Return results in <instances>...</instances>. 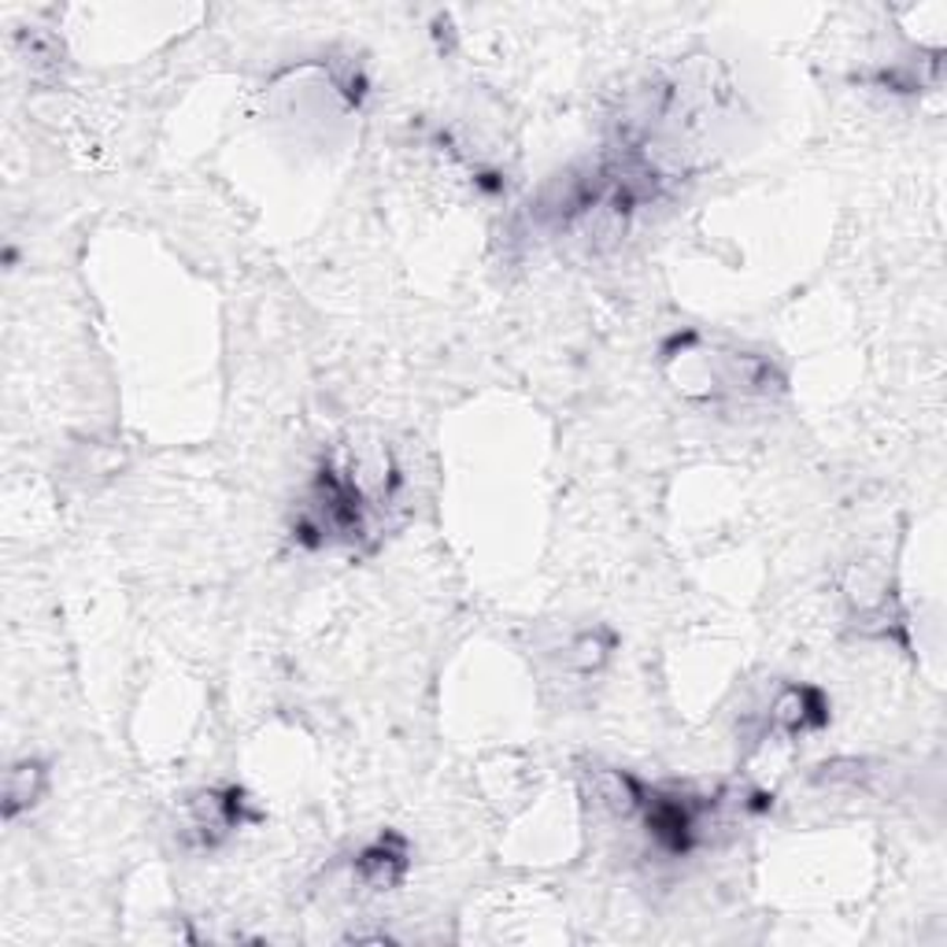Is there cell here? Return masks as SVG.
Returning a JSON list of instances; mask_svg holds the SVG:
<instances>
[{
	"instance_id": "obj_1",
	"label": "cell",
	"mask_w": 947,
	"mask_h": 947,
	"mask_svg": "<svg viewBox=\"0 0 947 947\" xmlns=\"http://www.w3.org/2000/svg\"><path fill=\"white\" fill-rule=\"evenodd\" d=\"M360 873H363V881L374 885V888L392 885V881H397V877L403 873V851H400V848H389V840H381V845H374V848L363 851Z\"/></svg>"
}]
</instances>
